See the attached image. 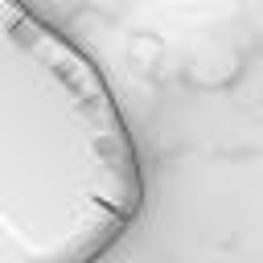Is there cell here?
<instances>
[{
  "label": "cell",
  "mask_w": 263,
  "mask_h": 263,
  "mask_svg": "<svg viewBox=\"0 0 263 263\" xmlns=\"http://www.w3.org/2000/svg\"><path fill=\"white\" fill-rule=\"evenodd\" d=\"M144 197L140 144L99 62L0 0V263H99Z\"/></svg>",
  "instance_id": "cell-1"
}]
</instances>
